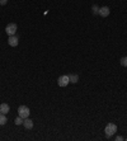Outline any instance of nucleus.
I'll use <instances>...</instances> for the list:
<instances>
[{
    "label": "nucleus",
    "instance_id": "423d86ee",
    "mask_svg": "<svg viewBox=\"0 0 127 141\" xmlns=\"http://www.w3.org/2000/svg\"><path fill=\"white\" fill-rule=\"evenodd\" d=\"M109 8L108 6H102V8H99V15L101 17H103V18H105V17H108L109 15Z\"/></svg>",
    "mask_w": 127,
    "mask_h": 141
},
{
    "label": "nucleus",
    "instance_id": "20e7f679",
    "mask_svg": "<svg viewBox=\"0 0 127 141\" xmlns=\"http://www.w3.org/2000/svg\"><path fill=\"white\" fill-rule=\"evenodd\" d=\"M17 24L15 23H9L6 27H5V32H6V35L8 36H14L15 35V32H17Z\"/></svg>",
    "mask_w": 127,
    "mask_h": 141
},
{
    "label": "nucleus",
    "instance_id": "4468645a",
    "mask_svg": "<svg viewBox=\"0 0 127 141\" xmlns=\"http://www.w3.org/2000/svg\"><path fill=\"white\" fill-rule=\"evenodd\" d=\"M122 140H125L122 136H116V141H122Z\"/></svg>",
    "mask_w": 127,
    "mask_h": 141
},
{
    "label": "nucleus",
    "instance_id": "dca6fc26",
    "mask_svg": "<svg viewBox=\"0 0 127 141\" xmlns=\"http://www.w3.org/2000/svg\"><path fill=\"white\" fill-rule=\"evenodd\" d=\"M126 140H127V139H126Z\"/></svg>",
    "mask_w": 127,
    "mask_h": 141
},
{
    "label": "nucleus",
    "instance_id": "9b49d317",
    "mask_svg": "<svg viewBox=\"0 0 127 141\" xmlns=\"http://www.w3.org/2000/svg\"><path fill=\"white\" fill-rule=\"evenodd\" d=\"M14 123H15L17 126H19V125H22V123H23V118H22V117H19V116H18V117H17V118H15V119H14Z\"/></svg>",
    "mask_w": 127,
    "mask_h": 141
},
{
    "label": "nucleus",
    "instance_id": "1a4fd4ad",
    "mask_svg": "<svg viewBox=\"0 0 127 141\" xmlns=\"http://www.w3.org/2000/svg\"><path fill=\"white\" fill-rule=\"evenodd\" d=\"M69 79H70V83H72V84H75V83L79 82V76H78L76 74H71V75H69Z\"/></svg>",
    "mask_w": 127,
    "mask_h": 141
},
{
    "label": "nucleus",
    "instance_id": "f8f14e48",
    "mask_svg": "<svg viewBox=\"0 0 127 141\" xmlns=\"http://www.w3.org/2000/svg\"><path fill=\"white\" fill-rule=\"evenodd\" d=\"M92 12H93L94 15L99 14V6H98V5H93V6H92Z\"/></svg>",
    "mask_w": 127,
    "mask_h": 141
},
{
    "label": "nucleus",
    "instance_id": "ddd939ff",
    "mask_svg": "<svg viewBox=\"0 0 127 141\" xmlns=\"http://www.w3.org/2000/svg\"><path fill=\"white\" fill-rule=\"evenodd\" d=\"M121 65H122L123 68H127V56L121 59Z\"/></svg>",
    "mask_w": 127,
    "mask_h": 141
},
{
    "label": "nucleus",
    "instance_id": "6e6552de",
    "mask_svg": "<svg viewBox=\"0 0 127 141\" xmlns=\"http://www.w3.org/2000/svg\"><path fill=\"white\" fill-rule=\"evenodd\" d=\"M9 111H10V107H9V104H6V103H3V104H0V113H4V115H6Z\"/></svg>",
    "mask_w": 127,
    "mask_h": 141
},
{
    "label": "nucleus",
    "instance_id": "f03ea898",
    "mask_svg": "<svg viewBox=\"0 0 127 141\" xmlns=\"http://www.w3.org/2000/svg\"><path fill=\"white\" fill-rule=\"evenodd\" d=\"M29 113H31V111H29V108L27 106H21L18 108V116L22 117L23 119L29 117Z\"/></svg>",
    "mask_w": 127,
    "mask_h": 141
},
{
    "label": "nucleus",
    "instance_id": "9d476101",
    "mask_svg": "<svg viewBox=\"0 0 127 141\" xmlns=\"http://www.w3.org/2000/svg\"><path fill=\"white\" fill-rule=\"evenodd\" d=\"M6 116L4 115V113H0V125H5L6 123Z\"/></svg>",
    "mask_w": 127,
    "mask_h": 141
},
{
    "label": "nucleus",
    "instance_id": "39448f33",
    "mask_svg": "<svg viewBox=\"0 0 127 141\" xmlns=\"http://www.w3.org/2000/svg\"><path fill=\"white\" fill-rule=\"evenodd\" d=\"M8 43H9V46L12 47H17L18 46V43H19V38L17 37V36H9V39H8Z\"/></svg>",
    "mask_w": 127,
    "mask_h": 141
},
{
    "label": "nucleus",
    "instance_id": "2eb2a0df",
    "mask_svg": "<svg viewBox=\"0 0 127 141\" xmlns=\"http://www.w3.org/2000/svg\"><path fill=\"white\" fill-rule=\"evenodd\" d=\"M8 3V0H0V5H5Z\"/></svg>",
    "mask_w": 127,
    "mask_h": 141
},
{
    "label": "nucleus",
    "instance_id": "0eeeda50",
    "mask_svg": "<svg viewBox=\"0 0 127 141\" xmlns=\"http://www.w3.org/2000/svg\"><path fill=\"white\" fill-rule=\"evenodd\" d=\"M23 126L25 127V129H28V130L33 129V121L29 119V118H24L23 119Z\"/></svg>",
    "mask_w": 127,
    "mask_h": 141
},
{
    "label": "nucleus",
    "instance_id": "f257e3e1",
    "mask_svg": "<svg viewBox=\"0 0 127 141\" xmlns=\"http://www.w3.org/2000/svg\"><path fill=\"white\" fill-rule=\"evenodd\" d=\"M104 132H105L107 137H112L116 132H117V126H116L115 123H108L105 126V129H104Z\"/></svg>",
    "mask_w": 127,
    "mask_h": 141
},
{
    "label": "nucleus",
    "instance_id": "7ed1b4c3",
    "mask_svg": "<svg viewBox=\"0 0 127 141\" xmlns=\"http://www.w3.org/2000/svg\"><path fill=\"white\" fill-rule=\"evenodd\" d=\"M69 83H70L69 75H61V76L57 79L58 86H61V88H65L66 85H69Z\"/></svg>",
    "mask_w": 127,
    "mask_h": 141
}]
</instances>
